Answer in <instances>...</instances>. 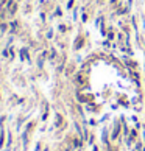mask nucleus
I'll use <instances>...</instances> for the list:
<instances>
[{
	"label": "nucleus",
	"instance_id": "f257e3e1",
	"mask_svg": "<svg viewBox=\"0 0 145 151\" xmlns=\"http://www.w3.org/2000/svg\"><path fill=\"white\" fill-rule=\"evenodd\" d=\"M119 131H120V126H119V125H117V126H116V129H114V131H112V135H111V137H112V139H116V137H117V135H119Z\"/></svg>",
	"mask_w": 145,
	"mask_h": 151
}]
</instances>
